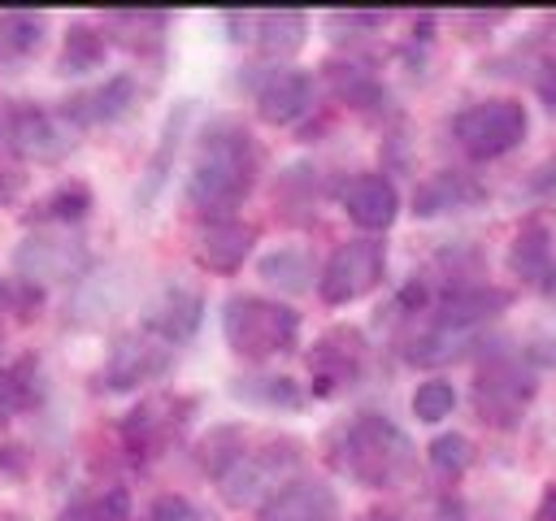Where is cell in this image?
Segmentation results:
<instances>
[{"mask_svg": "<svg viewBox=\"0 0 556 521\" xmlns=\"http://www.w3.org/2000/svg\"><path fill=\"white\" fill-rule=\"evenodd\" d=\"M426 456H430V465H434L439 473H460V469L473 460V447H469L465 434H439V439L426 447Z\"/></svg>", "mask_w": 556, "mask_h": 521, "instance_id": "cell-32", "label": "cell"}, {"mask_svg": "<svg viewBox=\"0 0 556 521\" xmlns=\"http://www.w3.org/2000/svg\"><path fill=\"white\" fill-rule=\"evenodd\" d=\"M313 109V74L304 69H269L256 87V113L269 126H291Z\"/></svg>", "mask_w": 556, "mask_h": 521, "instance_id": "cell-14", "label": "cell"}, {"mask_svg": "<svg viewBox=\"0 0 556 521\" xmlns=\"http://www.w3.org/2000/svg\"><path fill=\"white\" fill-rule=\"evenodd\" d=\"M4 139H9V148H13L22 161L52 165V161H61V156L78 143V130H74L56 109H39V104L22 100V104H13L9 117H4Z\"/></svg>", "mask_w": 556, "mask_h": 521, "instance_id": "cell-7", "label": "cell"}, {"mask_svg": "<svg viewBox=\"0 0 556 521\" xmlns=\"http://www.w3.org/2000/svg\"><path fill=\"white\" fill-rule=\"evenodd\" d=\"M91 213V187L87 182H65V187H56V191H48L39 204H35V213H30V221H52V226H74V221H83Z\"/></svg>", "mask_w": 556, "mask_h": 521, "instance_id": "cell-27", "label": "cell"}, {"mask_svg": "<svg viewBox=\"0 0 556 521\" xmlns=\"http://www.w3.org/2000/svg\"><path fill=\"white\" fill-rule=\"evenodd\" d=\"M9 191H13V187H9V182H0V200H9Z\"/></svg>", "mask_w": 556, "mask_h": 521, "instance_id": "cell-38", "label": "cell"}, {"mask_svg": "<svg viewBox=\"0 0 556 521\" xmlns=\"http://www.w3.org/2000/svg\"><path fill=\"white\" fill-rule=\"evenodd\" d=\"M252 243H256V230H252V226H243V221H235V217L208 221V226L200 230V239H195V260H200L208 274H235V269L248 260Z\"/></svg>", "mask_w": 556, "mask_h": 521, "instance_id": "cell-20", "label": "cell"}, {"mask_svg": "<svg viewBox=\"0 0 556 521\" xmlns=\"http://www.w3.org/2000/svg\"><path fill=\"white\" fill-rule=\"evenodd\" d=\"M26 373H30V365L0 369V421H9L17 408H26L35 399V382Z\"/></svg>", "mask_w": 556, "mask_h": 521, "instance_id": "cell-31", "label": "cell"}, {"mask_svg": "<svg viewBox=\"0 0 556 521\" xmlns=\"http://www.w3.org/2000/svg\"><path fill=\"white\" fill-rule=\"evenodd\" d=\"M222 334L226 347L243 360H265L278 352H291L300 339V313L265 300V295H230L222 304Z\"/></svg>", "mask_w": 556, "mask_h": 521, "instance_id": "cell-3", "label": "cell"}, {"mask_svg": "<svg viewBox=\"0 0 556 521\" xmlns=\"http://www.w3.org/2000/svg\"><path fill=\"white\" fill-rule=\"evenodd\" d=\"M256 521H339V495L326 482L291 478L282 491H274L261 504Z\"/></svg>", "mask_w": 556, "mask_h": 521, "instance_id": "cell-15", "label": "cell"}, {"mask_svg": "<svg viewBox=\"0 0 556 521\" xmlns=\"http://www.w3.org/2000/svg\"><path fill=\"white\" fill-rule=\"evenodd\" d=\"M256 274L269 282V287H278V291H308L313 287V278H317V269H313V256L304 252V247H274V252H265L261 260H256Z\"/></svg>", "mask_w": 556, "mask_h": 521, "instance_id": "cell-23", "label": "cell"}, {"mask_svg": "<svg viewBox=\"0 0 556 521\" xmlns=\"http://www.w3.org/2000/svg\"><path fill=\"white\" fill-rule=\"evenodd\" d=\"M109 56V39L96 30V26H83L74 22L65 30V43H61V56H56V69L61 74H87V69H100Z\"/></svg>", "mask_w": 556, "mask_h": 521, "instance_id": "cell-25", "label": "cell"}, {"mask_svg": "<svg viewBox=\"0 0 556 521\" xmlns=\"http://www.w3.org/2000/svg\"><path fill=\"white\" fill-rule=\"evenodd\" d=\"M513 304V295L504 287H486V282H460L452 287L443 300H439V313L434 321L447 326V330H460V334H473V326L491 321L495 313H504Z\"/></svg>", "mask_w": 556, "mask_h": 521, "instance_id": "cell-16", "label": "cell"}, {"mask_svg": "<svg viewBox=\"0 0 556 521\" xmlns=\"http://www.w3.org/2000/svg\"><path fill=\"white\" fill-rule=\"evenodd\" d=\"M230 395L243 399V404H261V408H300V404H304V391H300L291 378H282V373L235 378Z\"/></svg>", "mask_w": 556, "mask_h": 521, "instance_id": "cell-26", "label": "cell"}, {"mask_svg": "<svg viewBox=\"0 0 556 521\" xmlns=\"http://www.w3.org/2000/svg\"><path fill=\"white\" fill-rule=\"evenodd\" d=\"M343 213L361 226V230H387L400 217V191L391 178L382 174H356L343 187Z\"/></svg>", "mask_w": 556, "mask_h": 521, "instance_id": "cell-17", "label": "cell"}, {"mask_svg": "<svg viewBox=\"0 0 556 521\" xmlns=\"http://www.w3.org/2000/svg\"><path fill=\"white\" fill-rule=\"evenodd\" d=\"M539 282H543V291H547V295L556 300V256H552V265H547V274H543Z\"/></svg>", "mask_w": 556, "mask_h": 521, "instance_id": "cell-37", "label": "cell"}, {"mask_svg": "<svg viewBox=\"0 0 556 521\" xmlns=\"http://www.w3.org/2000/svg\"><path fill=\"white\" fill-rule=\"evenodd\" d=\"M530 399H534V373L521 365V356H495L473 382V404L491 425H513Z\"/></svg>", "mask_w": 556, "mask_h": 521, "instance_id": "cell-9", "label": "cell"}, {"mask_svg": "<svg viewBox=\"0 0 556 521\" xmlns=\"http://www.w3.org/2000/svg\"><path fill=\"white\" fill-rule=\"evenodd\" d=\"M534 521H556V486L543 491V499H539V508H534Z\"/></svg>", "mask_w": 556, "mask_h": 521, "instance_id": "cell-36", "label": "cell"}, {"mask_svg": "<svg viewBox=\"0 0 556 521\" xmlns=\"http://www.w3.org/2000/svg\"><path fill=\"white\" fill-rule=\"evenodd\" d=\"M330 69V87H334V96L343 100V104H352V109H374L378 100H382V82L369 74V69H361V65H326Z\"/></svg>", "mask_w": 556, "mask_h": 521, "instance_id": "cell-29", "label": "cell"}, {"mask_svg": "<svg viewBox=\"0 0 556 521\" xmlns=\"http://www.w3.org/2000/svg\"><path fill=\"white\" fill-rule=\"evenodd\" d=\"M534 91H539V100H543V104L556 113V61H547V65H543V74H539Z\"/></svg>", "mask_w": 556, "mask_h": 521, "instance_id": "cell-35", "label": "cell"}, {"mask_svg": "<svg viewBox=\"0 0 556 521\" xmlns=\"http://www.w3.org/2000/svg\"><path fill=\"white\" fill-rule=\"evenodd\" d=\"M135 96H139V82L130 74H113L70 100H61V117L78 130V126H109V122H122L130 109H135Z\"/></svg>", "mask_w": 556, "mask_h": 521, "instance_id": "cell-12", "label": "cell"}, {"mask_svg": "<svg viewBox=\"0 0 556 521\" xmlns=\"http://www.w3.org/2000/svg\"><path fill=\"white\" fill-rule=\"evenodd\" d=\"M252 178H256V143L239 122L222 117L200 135L182 195L195 213L226 221L248 200Z\"/></svg>", "mask_w": 556, "mask_h": 521, "instance_id": "cell-1", "label": "cell"}, {"mask_svg": "<svg viewBox=\"0 0 556 521\" xmlns=\"http://www.w3.org/2000/svg\"><path fill=\"white\" fill-rule=\"evenodd\" d=\"M304 35H308V17L300 9L252 13V30H248V39L256 43V52L269 56V61H287L291 52H300Z\"/></svg>", "mask_w": 556, "mask_h": 521, "instance_id": "cell-21", "label": "cell"}, {"mask_svg": "<svg viewBox=\"0 0 556 521\" xmlns=\"http://www.w3.org/2000/svg\"><path fill=\"white\" fill-rule=\"evenodd\" d=\"M526 130H530V113L513 96L478 100L452 117V135L473 161H495V156L513 152L526 139Z\"/></svg>", "mask_w": 556, "mask_h": 521, "instance_id": "cell-5", "label": "cell"}, {"mask_svg": "<svg viewBox=\"0 0 556 521\" xmlns=\"http://www.w3.org/2000/svg\"><path fill=\"white\" fill-rule=\"evenodd\" d=\"M204 321V295L195 287H182V282H169L161 287L148 304H143V330L169 347L187 343Z\"/></svg>", "mask_w": 556, "mask_h": 521, "instance_id": "cell-11", "label": "cell"}, {"mask_svg": "<svg viewBox=\"0 0 556 521\" xmlns=\"http://www.w3.org/2000/svg\"><path fill=\"white\" fill-rule=\"evenodd\" d=\"M126 517H130L126 486H109V491H96L87 499H74L70 508H61L56 521H126Z\"/></svg>", "mask_w": 556, "mask_h": 521, "instance_id": "cell-28", "label": "cell"}, {"mask_svg": "<svg viewBox=\"0 0 556 521\" xmlns=\"http://www.w3.org/2000/svg\"><path fill=\"white\" fill-rule=\"evenodd\" d=\"M552 256H556V247H552L547 221H539V217L521 221V230H517L513 243H508V269H513L517 278H526V282H539V278L547 274Z\"/></svg>", "mask_w": 556, "mask_h": 521, "instance_id": "cell-22", "label": "cell"}, {"mask_svg": "<svg viewBox=\"0 0 556 521\" xmlns=\"http://www.w3.org/2000/svg\"><path fill=\"white\" fill-rule=\"evenodd\" d=\"M330 460L339 473H348L352 482L369 486V491H391L400 486L413 465H417V447L413 439L382 412H361L348 425L334 430L330 439Z\"/></svg>", "mask_w": 556, "mask_h": 521, "instance_id": "cell-2", "label": "cell"}, {"mask_svg": "<svg viewBox=\"0 0 556 521\" xmlns=\"http://www.w3.org/2000/svg\"><path fill=\"white\" fill-rule=\"evenodd\" d=\"M482 182L460 174V169H439L430 174L426 182H417L413 191V213L417 217H443V213H460V208H473L482 200Z\"/></svg>", "mask_w": 556, "mask_h": 521, "instance_id": "cell-19", "label": "cell"}, {"mask_svg": "<svg viewBox=\"0 0 556 521\" xmlns=\"http://www.w3.org/2000/svg\"><path fill=\"white\" fill-rule=\"evenodd\" d=\"M143 521H200V512H195L182 495H161V499L148 508Z\"/></svg>", "mask_w": 556, "mask_h": 521, "instance_id": "cell-34", "label": "cell"}, {"mask_svg": "<svg viewBox=\"0 0 556 521\" xmlns=\"http://www.w3.org/2000/svg\"><path fill=\"white\" fill-rule=\"evenodd\" d=\"M174 365V347L152 339L148 330H126L113 339L104 365H100V386L104 391H135L161 373H169Z\"/></svg>", "mask_w": 556, "mask_h": 521, "instance_id": "cell-8", "label": "cell"}, {"mask_svg": "<svg viewBox=\"0 0 556 521\" xmlns=\"http://www.w3.org/2000/svg\"><path fill=\"white\" fill-rule=\"evenodd\" d=\"M387 274V247L378 239H348L330 252V260L317 274V295L326 304H352L369 295Z\"/></svg>", "mask_w": 556, "mask_h": 521, "instance_id": "cell-6", "label": "cell"}, {"mask_svg": "<svg viewBox=\"0 0 556 521\" xmlns=\"http://www.w3.org/2000/svg\"><path fill=\"white\" fill-rule=\"evenodd\" d=\"M452 408H456V386L443 382V378H426V382L413 391V417L426 421V425L452 417Z\"/></svg>", "mask_w": 556, "mask_h": 521, "instance_id": "cell-30", "label": "cell"}, {"mask_svg": "<svg viewBox=\"0 0 556 521\" xmlns=\"http://www.w3.org/2000/svg\"><path fill=\"white\" fill-rule=\"evenodd\" d=\"M295 469H300V443L295 439H269L261 447H243L217 473V491L230 508H261L274 491H282L291 482Z\"/></svg>", "mask_w": 556, "mask_h": 521, "instance_id": "cell-4", "label": "cell"}, {"mask_svg": "<svg viewBox=\"0 0 556 521\" xmlns=\"http://www.w3.org/2000/svg\"><path fill=\"white\" fill-rule=\"evenodd\" d=\"M17 278L43 287V282H74L87 269V247L74 239H56V234H30L17 243L13 252Z\"/></svg>", "mask_w": 556, "mask_h": 521, "instance_id": "cell-10", "label": "cell"}, {"mask_svg": "<svg viewBox=\"0 0 556 521\" xmlns=\"http://www.w3.org/2000/svg\"><path fill=\"white\" fill-rule=\"evenodd\" d=\"M365 360V339L352 326H334L317 339L308 365H313V395H334L339 386H348L361 373Z\"/></svg>", "mask_w": 556, "mask_h": 521, "instance_id": "cell-13", "label": "cell"}, {"mask_svg": "<svg viewBox=\"0 0 556 521\" xmlns=\"http://www.w3.org/2000/svg\"><path fill=\"white\" fill-rule=\"evenodd\" d=\"M43 304V287L26 282V278H4L0 274V313H35Z\"/></svg>", "mask_w": 556, "mask_h": 521, "instance_id": "cell-33", "label": "cell"}, {"mask_svg": "<svg viewBox=\"0 0 556 521\" xmlns=\"http://www.w3.org/2000/svg\"><path fill=\"white\" fill-rule=\"evenodd\" d=\"M43 43V17L35 13H0V69L22 65Z\"/></svg>", "mask_w": 556, "mask_h": 521, "instance_id": "cell-24", "label": "cell"}, {"mask_svg": "<svg viewBox=\"0 0 556 521\" xmlns=\"http://www.w3.org/2000/svg\"><path fill=\"white\" fill-rule=\"evenodd\" d=\"M187 117H191V100H178V104L169 109L165 126H161V143H156V152L148 156L139 187H135V208H139V213H148L152 200L161 195V187L169 182V174H174V156H178V143H182V130H187Z\"/></svg>", "mask_w": 556, "mask_h": 521, "instance_id": "cell-18", "label": "cell"}]
</instances>
